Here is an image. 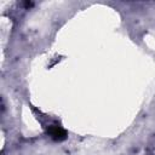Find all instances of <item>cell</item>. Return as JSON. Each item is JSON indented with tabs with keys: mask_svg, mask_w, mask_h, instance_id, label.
Segmentation results:
<instances>
[{
	"mask_svg": "<svg viewBox=\"0 0 155 155\" xmlns=\"http://www.w3.org/2000/svg\"><path fill=\"white\" fill-rule=\"evenodd\" d=\"M47 133L50 134V137H51L52 139L58 140V142L64 140V139L67 138V131H65L63 127L58 126V125H51V126H48Z\"/></svg>",
	"mask_w": 155,
	"mask_h": 155,
	"instance_id": "obj_1",
	"label": "cell"
}]
</instances>
